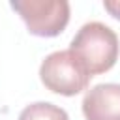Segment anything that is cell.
I'll return each instance as SVG.
<instances>
[{
    "instance_id": "cell-2",
    "label": "cell",
    "mask_w": 120,
    "mask_h": 120,
    "mask_svg": "<svg viewBox=\"0 0 120 120\" xmlns=\"http://www.w3.org/2000/svg\"><path fill=\"white\" fill-rule=\"evenodd\" d=\"M39 77L47 90L60 96H77L79 92L86 90L92 79L84 64L69 49L45 56L39 66Z\"/></svg>"
},
{
    "instance_id": "cell-6",
    "label": "cell",
    "mask_w": 120,
    "mask_h": 120,
    "mask_svg": "<svg viewBox=\"0 0 120 120\" xmlns=\"http://www.w3.org/2000/svg\"><path fill=\"white\" fill-rule=\"evenodd\" d=\"M103 8H105L114 19L120 21V0H116V2H103Z\"/></svg>"
},
{
    "instance_id": "cell-1",
    "label": "cell",
    "mask_w": 120,
    "mask_h": 120,
    "mask_svg": "<svg viewBox=\"0 0 120 120\" xmlns=\"http://www.w3.org/2000/svg\"><path fill=\"white\" fill-rule=\"evenodd\" d=\"M69 51L84 64L90 77H94L109 71L116 64L120 43L112 28L103 22L92 21L79 28V32L71 39Z\"/></svg>"
},
{
    "instance_id": "cell-4",
    "label": "cell",
    "mask_w": 120,
    "mask_h": 120,
    "mask_svg": "<svg viewBox=\"0 0 120 120\" xmlns=\"http://www.w3.org/2000/svg\"><path fill=\"white\" fill-rule=\"evenodd\" d=\"M86 120H120V84L103 82L90 88L82 99Z\"/></svg>"
},
{
    "instance_id": "cell-5",
    "label": "cell",
    "mask_w": 120,
    "mask_h": 120,
    "mask_svg": "<svg viewBox=\"0 0 120 120\" xmlns=\"http://www.w3.org/2000/svg\"><path fill=\"white\" fill-rule=\"evenodd\" d=\"M19 120H69L68 112L49 101H36L22 109Z\"/></svg>"
},
{
    "instance_id": "cell-3",
    "label": "cell",
    "mask_w": 120,
    "mask_h": 120,
    "mask_svg": "<svg viewBox=\"0 0 120 120\" xmlns=\"http://www.w3.org/2000/svg\"><path fill=\"white\" fill-rule=\"evenodd\" d=\"M9 6L26 22L28 32L39 38H54L69 22V2L66 0H11Z\"/></svg>"
}]
</instances>
